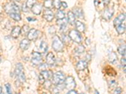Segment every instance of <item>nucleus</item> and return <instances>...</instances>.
I'll use <instances>...</instances> for the list:
<instances>
[{
	"label": "nucleus",
	"mask_w": 126,
	"mask_h": 94,
	"mask_svg": "<svg viewBox=\"0 0 126 94\" xmlns=\"http://www.w3.org/2000/svg\"><path fill=\"white\" fill-rule=\"evenodd\" d=\"M65 77L64 73L62 71H57L54 74L52 75V82L55 85H62L63 83L64 82L65 80Z\"/></svg>",
	"instance_id": "1"
},
{
	"label": "nucleus",
	"mask_w": 126,
	"mask_h": 94,
	"mask_svg": "<svg viewBox=\"0 0 126 94\" xmlns=\"http://www.w3.org/2000/svg\"><path fill=\"white\" fill-rule=\"evenodd\" d=\"M52 48L56 52H61L64 48V45L62 40L59 38L58 36H54L52 40Z\"/></svg>",
	"instance_id": "2"
},
{
	"label": "nucleus",
	"mask_w": 126,
	"mask_h": 94,
	"mask_svg": "<svg viewBox=\"0 0 126 94\" xmlns=\"http://www.w3.org/2000/svg\"><path fill=\"white\" fill-rule=\"evenodd\" d=\"M4 10L7 14H12L14 13H20V10L18 5L13 2H9L6 4L4 6Z\"/></svg>",
	"instance_id": "3"
},
{
	"label": "nucleus",
	"mask_w": 126,
	"mask_h": 94,
	"mask_svg": "<svg viewBox=\"0 0 126 94\" xmlns=\"http://www.w3.org/2000/svg\"><path fill=\"white\" fill-rule=\"evenodd\" d=\"M32 63L35 66L39 65L42 63V57L41 53L37 51H33L32 53Z\"/></svg>",
	"instance_id": "4"
},
{
	"label": "nucleus",
	"mask_w": 126,
	"mask_h": 94,
	"mask_svg": "<svg viewBox=\"0 0 126 94\" xmlns=\"http://www.w3.org/2000/svg\"><path fill=\"white\" fill-rule=\"evenodd\" d=\"M69 37L71 40L78 43H80L82 41L81 35L77 30H71L69 33Z\"/></svg>",
	"instance_id": "5"
},
{
	"label": "nucleus",
	"mask_w": 126,
	"mask_h": 94,
	"mask_svg": "<svg viewBox=\"0 0 126 94\" xmlns=\"http://www.w3.org/2000/svg\"><path fill=\"white\" fill-rule=\"evenodd\" d=\"M64 83L65 87H66V88H67V90H73L76 87V82H75L74 78L73 77H71V76L65 78Z\"/></svg>",
	"instance_id": "6"
},
{
	"label": "nucleus",
	"mask_w": 126,
	"mask_h": 94,
	"mask_svg": "<svg viewBox=\"0 0 126 94\" xmlns=\"http://www.w3.org/2000/svg\"><path fill=\"white\" fill-rule=\"evenodd\" d=\"M40 31L35 28H32L27 33V39L30 41H35L39 38Z\"/></svg>",
	"instance_id": "7"
},
{
	"label": "nucleus",
	"mask_w": 126,
	"mask_h": 94,
	"mask_svg": "<svg viewBox=\"0 0 126 94\" xmlns=\"http://www.w3.org/2000/svg\"><path fill=\"white\" fill-rule=\"evenodd\" d=\"M113 13H114V10L112 8H107L103 12L102 16L103 18L106 20H110V18L112 17V16L113 15Z\"/></svg>",
	"instance_id": "8"
},
{
	"label": "nucleus",
	"mask_w": 126,
	"mask_h": 94,
	"mask_svg": "<svg viewBox=\"0 0 126 94\" xmlns=\"http://www.w3.org/2000/svg\"><path fill=\"white\" fill-rule=\"evenodd\" d=\"M54 13L50 10H46L44 12L43 17L47 22H51L54 18Z\"/></svg>",
	"instance_id": "9"
},
{
	"label": "nucleus",
	"mask_w": 126,
	"mask_h": 94,
	"mask_svg": "<svg viewBox=\"0 0 126 94\" xmlns=\"http://www.w3.org/2000/svg\"><path fill=\"white\" fill-rule=\"evenodd\" d=\"M56 62V58L55 56L52 52H50L46 56V63L47 65H53Z\"/></svg>",
	"instance_id": "10"
},
{
	"label": "nucleus",
	"mask_w": 126,
	"mask_h": 94,
	"mask_svg": "<svg viewBox=\"0 0 126 94\" xmlns=\"http://www.w3.org/2000/svg\"><path fill=\"white\" fill-rule=\"evenodd\" d=\"M125 20H126V14L125 13H122V14H119L113 21V24H114L115 27L116 26L123 23Z\"/></svg>",
	"instance_id": "11"
},
{
	"label": "nucleus",
	"mask_w": 126,
	"mask_h": 94,
	"mask_svg": "<svg viewBox=\"0 0 126 94\" xmlns=\"http://www.w3.org/2000/svg\"><path fill=\"white\" fill-rule=\"evenodd\" d=\"M42 8V6L40 4H38V3H35L32 7V12H33V13L36 15H39L41 13Z\"/></svg>",
	"instance_id": "12"
},
{
	"label": "nucleus",
	"mask_w": 126,
	"mask_h": 94,
	"mask_svg": "<svg viewBox=\"0 0 126 94\" xmlns=\"http://www.w3.org/2000/svg\"><path fill=\"white\" fill-rule=\"evenodd\" d=\"M30 40H28V39H23L21 41L20 43V48L22 49L23 51L28 50L29 47H30Z\"/></svg>",
	"instance_id": "13"
},
{
	"label": "nucleus",
	"mask_w": 126,
	"mask_h": 94,
	"mask_svg": "<svg viewBox=\"0 0 126 94\" xmlns=\"http://www.w3.org/2000/svg\"><path fill=\"white\" fill-rule=\"evenodd\" d=\"M88 67V63L85 60H81V61H78L76 64V69L79 70V71H81V70H84Z\"/></svg>",
	"instance_id": "14"
},
{
	"label": "nucleus",
	"mask_w": 126,
	"mask_h": 94,
	"mask_svg": "<svg viewBox=\"0 0 126 94\" xmlns=\"http://www.w3.org/2000/svg\"><path fill=\"white\" fill-rule=\"evenodd\" d=\"M67 23H68L67 22V20L66 18H65L57 20V25H59V26L60 27V29L61 30H64L66 28Z\"/></svg>",
	"instance_id": "15"
},
{
	"label": "nucleus",
	"mask_w": 126,
	"mask_h": 94,
	"mask_svg": "<svg viewBox=\"0 0 126 94\" xmlns=\"http://www.w3.org/2000/svg\"><path fill=\"white\" fill-rule=\"evenodd\" d=\"M21 31H22V29L20 28L18 26L14 27L12 31V36L14 38H17L21 33Z\"/></svg>",
	"instance_id": "16"
},
{
	"label": "nucleus",
	"mask_w": 126,
	"mask_h": 94,
	"mask_svg": "<svg viewBox=\"0 0 126 94\" xmlns=\"http://www.w3.org/2000/svg\"><path fill=\"white\" fill-rule=\"evenodd\" d=\"M67 22H69L70 24L73 25L75 23V21H76V17H75V14L73 13V12H69L67 13Z\"/></svg>",
	"instance_id": "17"
},
{
	"label": "nucleus",
	"mask_w": 126,
	"mask_h": 94,
	"mask_svg": "<svg viewBox=\"0 0 126 94\" xmlns=\"http://www.w3.org/2000/svg\"><path fill=\"white\" fill-rule=\"evenodd\" d=\"M76 28L77 29V31H79V33H83L85 30V24L79 21L76 22Z\"/></svg>",
	"instance_id": "18"
},
{
	"label": "nucleus",
	"mask_w": 126,
	"mask_h": 94,
	"mask_svg": "<svg viewBox=\"0 0 126 94\" xmlns=\"http://www.w3.org/2000/svg\"><path fill=\"white\" fill-rule=\"evenodd\" d=\"M115 28H116L117 31L119 34H123L126 31V24H125V23H122L119 25L116 26Z\"/></svg>",
	"instance_id": "19"
},
{
	"label": "nucleus",
	"mask_w": 126,
	"mask_h": 94,
	"mask_svg": "<svg viewBox=\"0 0 126 94\" xmlns=\"http://www.w3.org/2000/svg\"><path fill=\"white\" fill-rule=\"evenodd\" d=\"M22 72H23V66L21 63H18L16 65L15 71V75H18V74L21 73Z\"/></svg>",
	"instance_id": "20"
},
{
	"label": "nucleus",
	"mask_w": 126,
	"mask_h": 94,
	"mask_svg": "<svg viewBox=\"0 0 126 94\" xmlns=\"http://www.w3.org/2000/svg\"><path fill=\"white\" fill-rule=\"evenodd\" d=\"M73 13L75 14V16H76L77 17L81 18L83 16V12L82 9L79 8H76L73 11Z\"/></svg>",
	"instance_id": "21"
},
{
	"label": "nucleus",
	"mask_w": 126,
	"mask_h": 94,
	"mask_svg": "<svg viewBox=\"0 0 126 94\" xmlns=\"http://www.w3.org/2000/svg\"><path fill=\"white\" fill-rule=\"evenodd\" d=\"M117 60V56L115 52L110 53L109 55V60L110 63H115Z\"/></svg>",
	"instance_id": "22"
},
{
	"label": "nucleus",
	"mask_w": 126,
	"mask_h": 94,
	"mask_svg": "<svg viewBox=\"0 0 126 94\" xmlns=\"http://www.w3.org/2000/svg\"><path fill=\"white\" fill-rule=\"evenodd\" d=\"M118 51L121 55H126V44L121 45L120 46H119L118 48Z\"/></svg>",
	"instance_id": "23"
},
{
	"label": "nucleus",
	"mask_w": 126,
	"mask_h": 94,
	"mask_svg": "<svg viewBox=\"0 0 126 94\" xmlns=\"http://www.w3.org/2000/svg\"><path fill=\"white\" fill-rule=\"evenodd\" d=\"M10 17L12 18L13 20H15L16 22H19L21 20V16H20V13H12V14H10Z\"/></svg>",
	"instance_id": "24"
},
{
	"label": "nucleus",
	"mask_w": 126,
	"mask_h": 94,
	"mask_svg": "<svg viewBox=\"0 0 126 94\" xmlns=\"http://www.w3.org/2000/svg\"><path fill=\"white\" fill-rule=\"evenodd\" d=\"M56 18L57 20H60V19L64 18H65V13L63 11L59 10L56 13Z\"/></svg>",
	"instance_id": "25"
},
{
	"label": "nucleus",
	"mask_w": 126,
	"mask_h": 94,
	"mask_svg": "<svg viewBox=\"0 0 126 94\" xmlns=\"http://www.w3.org/2000/svg\"><path fill=\"white\" fill-rule=\"evenodd\" d=\"M85 47L83 46H79V47H76V49H75V52L77 55H80L82 54L85 51Z\"/></svg>",
	"instance_id": "26"
},
{
	"label": "nucleus",
	"mask_w": 126,
	"mask_h": 94,
	"mask_svg": "<svg viewBox=\"0 0 126 94\" xmlns=\"http://www.w3.org/2000/svg\"><path fill=\"white\" fill-rule=\"evenodd\" d=\"M37 3V0H27L25 4L27 7L29 9L32 8V7Z\"/></svg>",
	"instance_id": "27"
},
{
	"label": "nucleus",
	"mask_w": 126,
	"mask_h": 94,
	"mask_svg": "<svg viewBox=\"0 0 126 94\" xmlns=\"http://www.w3.org/2000/svg\"><path fill=\"white\" fill-rule=\"evenodd\" d=\"M52 6L56 9L59 10L61 6V2L60 0H53L52 1Z\"/></svg>",
	"instance_id": "28"
},
{
	"label": "nucleus",
	"mask_w": 126,
	"mask_h": 94,
	"mask_svg": "<svg viewBox=\"0 0 126 94\" xmlns=\"http://www.w3.org/2000/svg\"><path fill=\"white\" fill-rule=\"evenodd\" d=\"M44 6L47 9H50L52 7V0H46L44 3Z\"/></svg>",
	"instance_id": "29"
},
{
	"label": "nucleus",
	"mask_w": 126,
	"mask_h": 94,
	"mask_svg": "<svg viewBox=\"0 0 126 94\" xmlns=\"http://www.w3.org/2000/svg\"><path fill=\"white\" fill-rule=\"evenodd\" d=\"M47 48H48V47H47V45L46 44V42H44V41H42L40 45V49L42 50V51L43 53H45V52L47 51Z\"/></svg>",
	"instance_id": "30"
},
{
	"label": "nucleus",
	"mask_w": 126,
	"mask_h": 94,
	"mask_svg": "<svg viewBox=\"0 0 126 94\" xmlns=\"http://www.w3.org/2000/svg\"><path fill=\"white\" fill-rule=\"evenodd\" d=\"M110 69H107V70H108V71L107 73V74L109 75H111L112 76V75H111V73H112V75H115V73H116V72L115 71V70H113L112 68H111V67H109Z\"/></svg>",
	"instance_id": "31"
},
{
	"label": "nucleus",
	"mask_w": 126,
	"mask_h": 94,
	"mask_svg": "<svg viewBox=\"0 0 126 94\" xmlns=\"http://www.w3.org/2000/svg\"><path fill=\"white\" fill-rule=\"evenodd\" d=\"M47 64H45V63H41L39 65V70L40 71H44V70H47Z\"/></svg>",
	"instance_id": "32"
},
{
	"label": "nucleus",
	"mask_w": 126,
	"mask_h": 94,
	"mask_svg": "<svg viewBox=\"0 0 126 94\" xmlns=\"http://www.w3.org/2000/svg\"><path fill=\"white\" fill-rule=\"evenodd\" d=\"M46 79L44 78V77L41 74L39 75V83H40V84H44V83L46 82Z\"/></svg>",
	"instance_id": "33"
},
{
	"label": "nucleus",
	"mask_w": 126,
	"mask_h": 94,
	"mask_svg": "<svg viewBox=\"0 0 126 94\" xmlns=\"http://www.w3.org/2000/svg\"><path fill=\"white\" fill-rule=\"evenodd\" d=\"M5 87H6V92L8 94H12V90H11V86L9 83H6L5 85Z\"/></svg>",
	"instance_id": "34"
},
{
	"label": "nucleus",
	"mask_w": 126,
	"mask_h": 94,
	"mask_svg": "<svg viewBox=\"0 0 126 94\" xmlns=\"http://www.w3.org/2000/svg\"><path fill=\"white\" fill-rule=\"evenodd\" d=\"M22 28H23L22 29V30L24 31L25 33H28L29 30H30V29H29V26L27 25H24Z\"/></svg>",
	"instance_id": "35"
},
{
	"label": "nucleus",
	"mask_w": 126,
	"mask_h": 94,
	"mask_svg": "<svg viewBox=\"0 0 126 94\" xmlns=\"http://www.w3.org/2000/svg\"><path fill=\"white\" fill-rule=\"evenodd\" d=\"M117 85V82L115 81V80H112V81L110 82V86L111 87H116Z\"/></svg>",
	"instance_id": "36"
},
{
	"label": "nucleus",
	"mask_w": 126,
	"mask_h": 94,
	"mask_svg": "<svg viewBox=\"0 0 126 94\" xmlns=\"http://www.w3.org/2000/svg\"><path fill=\"white\" fill-rule=\"evenodd\" d=\"M102 2H103V4L105 6L109 5V4L110 3V0H102Z\"/></svg>",
	"instance_id": "37"
},
{
	"label": "nucleus",
	"mask_w": 126,
	"mask_h": 94,
	"mask_svg": "<svg viewBox=\"0 0 126 94\" xmlns=\"http://www.w3.org/2000/svg\"><path fill=\"white\" fill-rule=\"evenodd\" d=\"M122 92V89H121V88H117L116 89H115V90L114 91V93L115 94H121Z\"/></svg>",
	"instance_id": "38"
},
{
	"label": "nucleus",
	"mask_w": 126,
	"mask_h": 94,
	"mask_svg": "<svg viewBox=\"0 0 126 94\" xmlns=\"http://www.w3.org/2000/svg\"><path fill=\"white\" fill-rule=\"evenodd\" d=\"M22 10H23V12H29V8L27 7V6H26L25 4H23V6H22Z\"/></svg>",
	"instance_id": "39"
},
{
	"label": "nucleus",
	"mask_w": 126,
	"mask_h": 94,
	"mask_svg": "<svg viewBox=\"0 0 126 94\" xmlns=\"http://www.w3.org/2000/svg\"><path fill=\"white\" fill-rule=\"evenodd\" d=\"M121 64L123 66H126V59L125 58H122V59H121Z\"/></svg>",
	"instance_id": "40"
},
{
	"label": "nucleus",
	"mask_w": 126,
	"mask_h": 94,
	"mask_svg": "<svg viewBox=\"0 0 126 94\" xmlns=\"http://www.w3.org/2000/svg\"><path fill=\"white\" fill-rule=\"evenodd\" d=\"M61 6H63L64 8H67V4L66 2H61Z\"/></svg>",
	"instance_id": "41"
},
{
	"label": "nucleus",
	"mask_w": 126,
	"mask_h": 94,
	"mask_svg": "<svg viewBox=\"0 0 126 94\" xmlns=\"http://www.w3.org/2000/svg\"><path fill=\"white\" fill-rule=\"evenodd\" d=\"M77 92L75 91V90H74V89L73 90H69L68 92H67V94H77Z\"/></svg>",
	"instance_id": "42"
},
{
	"label": "nucleus",
	"mask_w": 126,
	"mask_h": 94,
	"mask_svg": "<svg viewBox=\"0 0 126 94\" xmlns=\"http://www.w3.org/2000/svg\"><path fill=\"white\" fill-rule=\"evenodd\" d=\"M27 20L28 21H29V22H32V21H35V19H33L32 18H30V17H29L27 18Z\"/></svg>",
	"instance_id": "43"
},
{
	"label": "nucleus",
	"mask_w": 126,
	"mask_h": 94,
	"mask_svg": "<svg viewBox=\"0 0 126 94\" xmlns=\"http://www.w3.org/2000/svg\"><path fill=\"white\" fill-rule=\"evenodd\" d=\"M98 3V0H94V4H95V5H97Z\"/></svg>",
	"instance_id": "44"
},
{
	"label": "nucleus",
	"mask_w": 126,
	"mask_h": 94,
	"mask_svg": "<svg viewBox=\"0 0 126 94\" xmlns=\"http://www.w3.org/2000/svg\"><path fill=\"white\" fill-rule=\"evenodd\" d=\"M2 93V88L0 87V94H1Z\"/></svg>",
	"instance_id": "45"
},
{
	"label": "nucleus",
	"mask_w": 126,
	"mask_h": 94,
	"mask_svg": "<svg viewBox=\"0 0 126 94\" xmlns=\"http://www.w3.org/2000/svg\"><path fill=\"white\" fill-rule=\"evenodd\" d=\"M15 1H18V2H20V0H15Z\"/></svg>",
	"instance_id": "46"
},
{
	"label": "nucleus",
	"mask_w": 126,
	"mask_h": 94,
	"mask_svg": "<svg viewBox=\"0 0 126 94\" xmlns=\"http://www.w3.org/2000/svg\"><path fill=\"white\" fill-rule=\"evenodd\" d=\"M1 57H0V62H1Z\"/></svg>",
	"instance_id": "47"
},
{
	"label": "nucleus",
	"mask_w": 126,
	"mask_h": 94,
	"mask_svg": "<svg viewBox=\"0 0 126 94\" xmlns=\"http://www.w3.org/2000/svg\"><path fill=\"white\" fill-rule=\"evenodd\" d=\"M95 92H96V94H99V92H98L96 91V90H95Z\"/></svg>",
	"instance_id": "48"
}]
</instances>
